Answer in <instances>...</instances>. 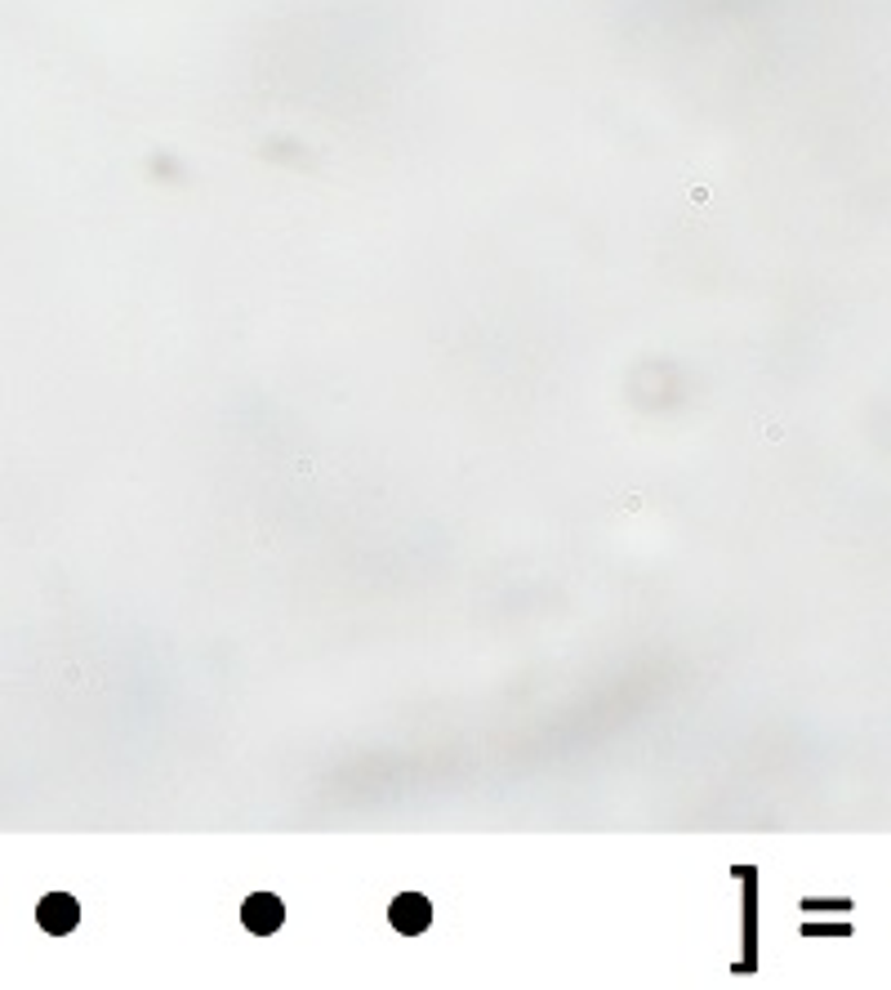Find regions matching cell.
I'll return each instance as SVG.
<instances>
[{
    "instance_id": "obj_1",
    "label": "cell",
    "mask_w": 891,
    "mask_h": 990,
    "mask_svg": "<svg viewBox=\"0 0 891 990\" xmlns=\"http://www.w3.org/2000/svg\"><path fill=\"white\" fill-rule=\"evenodd\" d=\"M388 924H393L402 937H419V932H428V924H433V906H428V897H419V893H402V897H393V906H388Z\"/></svg>"
},
{
    "instance_id": "obj_2",
    "label": "cell",
    "mask_w": 891,
    "mask_h": 990,
    "mask_svg": "<svg viewBox=\"0 0 891 990\" xmlns=\"http://www.w3.org/2000/svg\"><path fill=\"white\" fill-rule=\"evenodd\" d=\"M241 924H246V932H255V937L277 932V928L286 924V906H281V897H272V893H255V897H246V906H241Z\"/></svg>"
},
{
    "instance_id": "obj_3",
    "label": "cell",
    "mask_w": 891,
    "mask_h": 990,
    "mask_svg": "<svg viewBox=\"0 0 891 990\" xmlns=\"http://www.w3.org/2000/svg\"><path fill=\"white\" fill-rule=\"evenodd\" d=\"M37 924H41L45 932H54V937H68V932L81 924V906H76V897H68V893H50V897H41V906H37Z\"/></svg>"
}]
</instances>
